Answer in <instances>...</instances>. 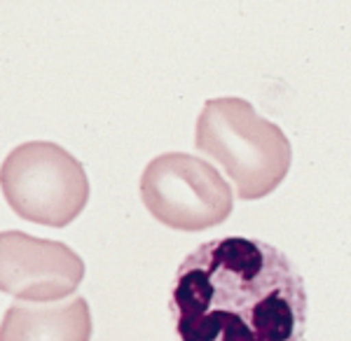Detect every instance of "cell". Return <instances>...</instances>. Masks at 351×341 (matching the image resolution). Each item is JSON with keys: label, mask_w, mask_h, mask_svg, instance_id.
I'll return each instance as SVG.
<instances>
[{"label": "cell", "mask_w": 351, "mask_h": 341, "mask_svg": "<svg viewBox=\"0 0 351 341\" xmlns=\"http://www.w3.org/2000/svg\"><path fill=\"white\" fill-rule=\"evenodd\" d=\"M307 304L284 250L243 236L199 243L169 294L176 341H302Z\"/></svg>", "instance_id": "1"}, {"label": "cell", "mask_w": 351, "mask_h": 341, "mask_svg": "<svg viewBox=\"0 0 351 341\" xmlns=\"http://www.w3.org/2000/svg\"><path fill=\"white\" fill-rule=\"evenodd\" d=\"M195 147L223 166L243 201L271 194L286 180L293 162L291 140L281 127L237 96L204 103L195 127Z\"/></svg>", "instance_id": "2"}, {"label": "cell", "mask_w": 351, "mask_h": 341, "mask_svg": "<svg viewBox=\"0 0 351 341\" xmlns=\"http://www.w3.org/2000/svg\"><path fill=\"white\" fill-rule=\"evenodd\" d=\"M84 262L59 241L24 231L0 236V290L21 302H56L80 288Z\"/></svg>", "instance_id": "5"}, {"label": "cell", "mask_w": 351, "mask_h": 341, "mask_svg": "<svg viewBox=\"0 0 351 341\" xmlns=\"http://www.w3.org/2000/svg\"><path fill=\"white\" fill-rule=\"evenodd\" d=\"M0 187L19 218L56 229L71 225L89 201L84 166L68 150L47 140L14 147L3 162Z\"/></svg>", "instance_id": "3"}, {"label": "cell", "mask_w": 351, "mask_h": 341, "mask_svg": "<svg viewBox=\"0 0 351 341\" xmlns=\"http://www.w3.org/2000/svg\"><path fill=\"white\" fill-rule=\"evenodd\" d=\"M138 187L148 213L169 229H213L234 208V190L216 166L185 152H164L152 159Z\"/></svg>", "instance_id": "4"}, {"label": "cell", "mask_w": 351, "mask_h": 341, "mask_svg": "<svg viewBox=\"0 0 351 341\" xmlns=\"http://www.w3.org/2000/svg\"><path fill=\"white\" fill-rule=\"evenodd\" d=\"M92 311L84 297L16 302L5 311L0 341H89Z\"/></svg>", "instance_id": "6"}]
</instances>
